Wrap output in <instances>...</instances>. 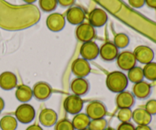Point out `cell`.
<instances>
[{"label": "cell", "mask_w": 156, "mask_h": 130, "mask_svg": "<svg viewBox=\"0 0 156 130\" xmlns=\"http://www.w3.org/2000/svg\"><path fill=\"white\" fill-rule=\"evenodd\" d=\"M40 12L33 5H12L0 0V27L6 30H21L36 24Z\"/></svg>", "instance_id": "6da1fadb"}, {"label": "cell", "mask_w": 156, "mask_h": 130, "mask_svg": "<svg viewBox=\"0 0 156 130\" xmlns=\"http://www.w3.org/2000/svg\"><path fill=\"white\" fill-rule=\"evenodd\" d=\"M106 85L111 91L120 93L124 91L127 87L128 79L126 75L121 72H112L107 77Z\"/></svg>", "instance_id": "7a4b0ae2"}, {"label": "cell", "mask_w": 156, "mask_h": 130, "mask_svg": "<svg viewBox=\"0 0 156 130\" xmlns=\"http://www.w3.org/2000/svg\"><path fill=\"white\" fill-rule=\"evenodd\" d=\"M16 120L21 123H29L35 117V110L28 104H22L15 111Z\"/></svg>", "instance_id": "3957f363"}, {"label": "cell", "mask_w": 156, "mask_h": 130, "mask_svg": "<svg viewBox=\"0 0 156 130\" xmlns=\"http://www.w3.org/2000/svg\"><path fill=\"white\" fill-rule=\"evenodd\" d=\"M76 37L83 43L92 40L95 36V30L91 24L88 23H82L77 27L76 30Z\"/></svg>", "instance_id": "277c9868"}, {"label": "cell", "mask_w": 156, "mask_h": 130, "mask_svg": "<svg viewBox=\"0 0 156 130\" xmlns=\"http://www.w3.org/2000/svg\"><path fill=\"white\" fill-rule=\"evenodd\" d=\"M117 65L121 69L129 71V69L135 67L136 59L133 53L130 51H123L118 54L117 57Z\"/></svg>", "instance_id": "5b68a950"}, {"label": "cell", "mask_w": 156, "mask_h": 130, "mask_svg": "<svg viewBox=\"0 0 156 130\" xmlns=\"http://www.w3.org/2000/svg\"><path fill=\"white\" fill-rule=\"evenodd\" d=\"M106 114V107L100 101H92L86 107V114L90 120L104 118Z\"/></svg>", "instance_id": "8992f818"}, {"label": "cell", "mask_w": 156, "mask_h": 130, "mask_svg": "<svg viewBox=\"0 0 156 130\" xmlns=\"http://www.w3.org/2000/svg\"><path fill=\"white\" fill-rule=\"evenodd\" d=\"M83 107V100L79 96L70 95L64 102V108L70 114H78Z\"/></svg>", "instance_id": "52a82bcc"}, {"label": "cell", "mask_w": 156, "mask_h": 130, "mask_svg": "<svg viewBox=\"0 0 156 130\" xmlns=\"http://www.w3.org/2000/svg\"><path fill=\"white\" fill-rule=\"evenodd\" d=\"M133 54L136 61L143 64H148L152 62L154 59V52L147 46H139L134 50Z\"/></svg>", "instance_id": "ba28073f"}, {"label": "cell", "mask_w": 156, "mask_h": 130, "mask_svg": "<svg viewBox=\"0 0 156 130\" xmlns=\"http://www.w3.org/2000/svg\"><path fill=\"white\" fill-rule=\"evenodd\" d=\"M65 24V17L62 14L52 13L47 18V26L51 31H60L64 28Z\"/></svg>", "instance_id": "9c48e42d"}, {"label": "cell", "mask_w": 156, "mask_h": 130, "mask_svg": "<svg viewBox=\"0 0 156 130\" xmlns=\"http://www.w3.org/2000/svg\"><path fill=\"white\" fill-rule=\"evenodd\" d=\"M72 71L78 76V78H84L88 76L91 71V67L88 60L83 59H77L73 62Z\"/></svg>", "instance_id": "30bf717a"}, {"label": "cell", "mask_w": 156, "mask_h": 130, "mask_svg": "<svg viewBox=\"0 0 156 130\" xmlns=\"http://www.w3.org/2000/svg\"><path fill=\"white\" fill-rule=\"evenodd\" d=\"M108 14L102 9H94L90 12L89 22L93 27H100L108 21Z\"/></svg>", "instance_id": "8fae6325"}, {"label": "cell", "mask_w": 156, "mask_h": 130, "mask_svg": "<svg viewBox=\"0 0 156 130\" xmlns=\"http://www.w3.org/2000/svg\"><path fill=\"white\" fill-rule=\"evenodd\" d=\"M66 20L72 24L79 25L85 19V14L83 9L78 6L71 7L66 12Z\"/></svg>", "instance_id": "7c38bea8"}, {"label": "cell", "mask_w": 156, "mask_h": 130, "mask_svg": "<svg viewBox=\"0 0 156 130\" xmlns=\"http://www.w3.org/2000/svg\"><path fill=\"white\" fill-rule=\"evenodd\" d=\"M99 47L92 41L84 43L80 49V54L86 60L94 59L99 54Z\"/></svg>", "instance_id": "4fadbf2b"}, {"label": "cell", "mask_w": 156, "mask_h": 130, "mask_svg": "<svg viewBox=\"0 0 156 130\" xmlns=\"http://www.w3.org/2000/svg\"><path fill=\"white\" fill-rule=\"evenodd\" d=\"M99 53L102 59L105 61H112L117 59L118 56V48L114 43L107 42L101 46Z\"/></svg>", "instance_id": "5bb4252c"}, {"label": "cell", "mask_w": 156, "mask_h": 130, "mask_svg": "<svg viewBox=\"0 0 156 130\" xmlns=\"http://www.w3.org/2000/svg\"><path fill=\"white\" fill-rule=\"evenodd\" d=\"M152 117L143 108H137L132 113V119L138 126H149L152 121Z\"/></svg>", "instance_id": "9a60e30c"}, {"label": "cell", "mask_w": 156, "mask_h": 130, "mask_svg": "<svg viewBox=\"0 0 156 130\" xmlns=\"http://www.w3.org/2000/svg\"><path fill=\"white\" fill-rule=\"evenodd\" d=\"M33 95L40 100H44L48 98L52 93L50 85L46 82H38L34 87Z\"/></svg>", "instance_id": "2e32d148"}, {"label": "cell", "mask_w": 156, "mask_h": 130, "mask_svg": "<svg viewBox=\"0 0 156 130\" xmlns=\"http://www.w3.org/2000/svg\"><path fill=\"white\" fill-rule=\"evenodd\" d=\"M135 98L134 95L129 91H122L119 93L116 98V103L120 109L122 108H131L134 104Z\"/></svg>", "instance_id": "e0dca14e"}, {"label": "cell", "mask_w": 156, "mask_h": 130, "mask_svg": "<svg viewBox=\"0 0 156 130\" xmlns=\"http://www.w3.org/2000/svg\"><path fill=\"white\" fill-rule=\"evenodd\" d=\"M39 120L43 126L50 127L57 123V114L52 109H44L40 114Z\"/></svg>", "instance_id": "ac0fdd59"}, {"label": "cell", "mask_w": 156, "mask_h": 130, "mask_svg": "<svg viewBox=\"0 0 156 130\" xmlns=\"http://www.w3.org/2000/svg\"><path fill=\"white\" fill-rule=\"evenodd\" d=\"M89 88L88 81L84 78H77L74 79L71 83V90L75 95L82 96L86 94Z\"/></svg>", "instance_id": "d6986e66"}, {"label": "cell", "mask_w": 156, "mask_h": 130, "mask_svg": "<svg viewBox=\"0 0 156 130\" xmlns=\"http://www.w3.org/2000/svg\"><path fill=\"white\" fill-rule=\"evenodd\" d=\"M17 85V77L11 72H5L0 75V87L4 90H12Z\"/></svg>", "instance_id": "ffe728a7"}, {"label": "cell", "mask_w": 156, "mask_h": 130, "mask_svg": "<svg viewBox=\"0 0 156 130\" xmlns=\"http://www.w3.org/2000/svg\"><path fill=\"white\" fill-rule=\"evenodd\" d=\"M133 93L135 97L139 99H145L149 96L151 93V86L149 83L142 81L136 83L133 88Z\"/></svg>", "instance_id": "44dd1931"}, {"label": "cell", "mask_w": 156, "mask_h": 130, "mask_svg": "<svg viewBox=\"0 0 156 130\" xmlns=\"http://www.w3.org/2000/svg\"><path fill=\"white\" fill-rule=\"evenodd\" d=\"M15 96L19 101L22 102V103H26L31 99L32 96H33V91H32L31 88L27 85H21L17 88Z\"/></svg>", "instance_id": "7402d4cb"}, {"label": "cell", "mask_w": 156, "mask_h": 130, "mask_svg": "<svg viewBox=\"0 0 156 130\" xmlns=\"http://www.w3.org/2000/svg\"><path fill=\"white\" fill-rule=\"evenodd\" d=\"M91 120L86 114H78L73 118L72 123L75 129L82 130L88 128Z\"/></svg>", "instance_id": "603a6c76"}, {"label": "cell", "mask_w": 156, "mask_h": 130, "mask_svg": "<svg viewBox=\"0 0 156 130\" xmlns=\"http://www.w3.org/2000/svg\"><path fill=\"white\" fill-rule=\"evenodd\" d=\"M18 127V120L12 116H5L0 120L2 130H15Z\"/></svg>", "instance_id": "cb8c5ba5"}, {"label": "cell", "mask_w": 156, "mask_h": 130, "mask_svg": "<svg viewBox=\"0 0 156 130\" xmlns=\"http://www.w3.org/2000/svg\"><path fill=\"white\" fill-rule=\"evenodd\" d=\"M127 79L133 83H138L142 82L144 79V75H143V69L140 67H133V69L128 71Z\"/></svg>", "instance_id": "d4e9b609"}, {"label": "cell", "mask_w": 156, "mask_h": 130, "mask_svg": "<svg viewBox=\"0 0 156 130\" xmlns=\"http://www.w3.org/2000/svg\"><path fill=\"white\" fill-rule=\"evenodd\" d=\"M143 70L146 79L149 81H156V62H151L146 64Z\"/></svg>", "instance_id": "484cf974"}, {"label": "cell", "mask_w": 156, "mask_h": 130, "mask_svg": "<svg viewBox=\"0 0 156 130\" xmlns=\"http://www.w3.org/2000/svg\"><path fill=\"white\" fill-rule=\"evenodd\" d=\"M129 43V37L123 33H117L114 37V43L117 48H125L128 46Z\"/></svg>", "instance_id": "4316f807"}, {"label": "cell", "mask_w": 156, "mask_h": 130, "mask_svg": "<svg viewBox=\"0 0 156 130\" xmlns=\"http://www.w3.org/2000/svg\"><path fill=\"white\" fill-rule=\"evenodd\" d=\"M57 0H39V5L41 10L46 12H53L57 6Z\"/></svg>", "instance_id": "83f0119b"}, {"label": "cell", "mask_w": 156, "mask_h": 130, "mask_svg": "<svg viewBox=\"0 0 156 130\" xmlns=\"http://www.w3.org/2000/svg\"><path fill=\"white\" fill-rule=\"evenodd\" d=\"M107 120L104 118L91 120L90 121L88 129L91 130H104L107 128Z\"/></svg>", "instance_id": "f1b7e54d"}, {"label": "cell", "mask_w": 156, "mask_h": 130, "mask_svg": "<svg viewBox=\"0 0 156 130\" xmlns=\"http://www.w3.org/2000/svg\"><path fill=\"white\" fill-rule=\"evenodd\" d=\"M132 113L130 108H122L119 111L117 118L122 123H129L132 120Z\"/></svg>", "instance_id": "f546056e"}, {"label": "cell", "mask_w": 156, "mask_h": 130, "mask_svg": "<svg viewBox=\"0 0 156 130\" xmlns=\"http://www.w3.org/2000/svg\"><path fill=\"white\" fill-rule=\"evenodd\" d=\"M55 130H75V129L71 121L64 119L56 123Z\"/></svg>", "instance_id": "4dcf8cb0"}, {"label": "cell", "mask_w": 156, "mask_h": 130, "mask_svg": "<svg viewBox=\"0 0 156 130\" xmlns=\"http://www.w3.org/2000/svg\"><path fill=\"white\" fill-rule=\"evenodd\" d=\"M145 110L150 115H156V100H150L146 103Z\"/></svg>", "instance_id": "1f68e13d"}, {"label": "cell", "mask_w": 156, "mask_h": 130, "mask_svg": "<svg viewBox=\"0 0 156 130\" xmlns=\"http://www.w3.org/2000/svg\"><path fill=\"white\" fill-rule=\"evenodd\" d=\"M128 2L129 5L134 9H140L146 4L145 0H128Z\"/></svg>", "instance_id": "d6a6232c"}, {"label": "cell", "mask_w": 156, "mask_h": 130, "mask_svg": "<svg viewBox=\"0 0 156 130\" xmlns=\"http://www.w3.org/2000/svg\"><path fill=\"white\" fill-rule=\"evenodd\" d=\"M136 127L129 122V123H122L118 126L117 130H135Z\"/></svg>", "instance_id": "836d02e7"}, {"label": "cell", "mask_w": 156, "mask_h": 130, "mask_svg": "<svg viewBox=\"0 0 156 130\" xmlns=\"http://www.w3.org/2000/svg\"><path fill=\"white\" fill-rule=\"evenodd\" d=\"M58 3L63 7L72 6L75 3L76 0H57Z\"/></svg>", "instance_id": "e575fe53"}, {"label": "cell", "mask_w": 156, "mask_h": 130, "mask_svg": "<svg viewBox=\"0 0 156 130\" xmlns=\"http://www.w3.org/2000/svg\"><path fill=\"white\" fill-rule=\"evenodd\" d=\"M145 2L149 8L156 9V0H145Z\"/></svg>", "instance_id": "d590c367"}, {"label": "cell", "mask_w": 156, "mask_h": 130, "mask_svg": "<svg viewBox=\"0 0 156 130\" xmlns=\"http://www.w3.org/2000/svg\"><path fill=\"white\" fill-rule=\"evenodd\" d=\"M26 130H43V129L41 127V126H38V125L34 124V125H31V126H28Z\"/></svg>", "instance_id": "8d00e7d4"}, {"label": "cell", "mask_w": 156, "mask_h": 130, "mask_svg": "<svg viewBox=\"0 0 156 130\" xmlns=\"http://www.w3.org/2000/svg\"><path fill=\"white\" fill-rule=\"evenodd\" d=\"M135 130H152L149 126H138Z\"/></svg>", "instance_id": "74e56055"}, {"label": "cell", "mask_w": 156, "mask_h": 130, "mask_svg": "<svg viewBox=\"0 0 156 130\" xmlns=\"http://www.w3.org/2000/svg\"><path fill=\"white\" fill-rule=\"evenodd\" d=\"M5 107V102L2 97H0V112L4 109Z\"/></svg>", "instance_id": "f35d334b"}, {"label": "cell", "mask_w": 156, "mask_h": 130, "mask_svg": "<svg viewBox=\"0 0 156 130\" xmlns=\"http://www.w3.org/2000/svg\"><path fill=\"white\" fill-rule=\"evenodd\" d=\"M23 1H24V2L27 3V4L31 5V4H33L34 2H36L37 0H23Z\"/></svg>", "instance_id": "ab89813d"}, {"label": "cell", "mask_w": 156, "mask_h": 130, "mask_svg": "<svg viewBox=\"0 0 156 130\" xmlns=\"http://www.w3.org/2000/svg\"><path fill=\"white\" fill-rule=\"evenodd\" d=\"M104 130H115V129H113V128H111V127H107L106 129H105Z\"/></svg>", "instance_id": "60d3db41"}, {"label": "cell", "mask_w": 156, "mask_h": 130, "mask_svg": "<svg viewBox=\"0 0 156 130\" xmlns=\"http://www.w3.org/2000/svg\"><path fill=\"white\" fill-rule=\"evenodd\" d=\"M82 130H91V129H88V128H86V129H82Z\"/></svg>", "instance_id": "b9f144b4"}]
</instances>
